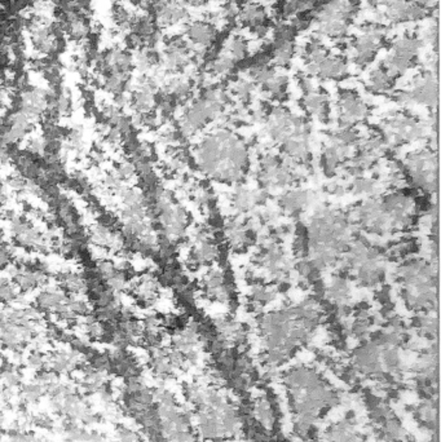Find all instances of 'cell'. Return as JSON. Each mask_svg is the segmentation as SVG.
<instances>
[{
    "label": "cell",
    "instance_id": "603a6c76",
    "mask_svg": "<svg viewBox=\"0 0 441 442\" xmlns=\"http://www.w3.org/2000/svg\"><path fill=\"white\" fill-rule=\"evenodd\" d=\"M13 260V248L4 245L0 247V269L8 268Z\"/></svg>",
    "mask_w": 441,
    "mask_h": 442
},
{
    "label": "cell",
    "instance_id": "44dd1931",
    "mask_svg": "<svg viewBox=\"0 0 441 442\" xmlns=\"http://www.w3.org/2000/svg\"><path fill=\"white\" fill-rule=\"evenodd\" d=\"M37 438H38V436L35 434L24 432V431L16 429V431H12V432L8 434V440H7V442H35L37 441Z\"/></svg>",
    "mask_w": 441,
    "mask_h": 442
},
{
    "label": "cell",
    "instance_id": "4316f807",
    "mask_svg": "<svg viewBox=\"0 0 441 442\" xmlns=\"http://www.w3.org/2000/svg\"><path fill=\"white\" fill-rule=\"evenodd\" d=\"M35 442H52L51 440H48L46 437H42V436H38V438H37V441Z\"/></svg>",
    "mask_w": 441,
    "mask_h": 442
},
{
    "label": "cell",
    "instance_id": "8fae6325",
    "mask_svg": "<svg viewBox=\"0 0 441 442\" xmlns=\"http://www.w3.org/2000/svg\"><path fill=\"white\" fill-rule=\"evenodd\" d=\"M114 233L116 232H113L108 225H105L103 222H99V224L94 225L91 229V239L96 245L105 246L109 248Z\"/></svg>",
    "mask_w": 441,
    "mask_h": 442
},
{
    "label": "cell",
    "instance_id": "5bb4252c",
    "mask_svg": "<svg viewBox=\"0 0 441 442\" xmlns=\"http://www.w3.org/2000/svg\"><path fill=\"white\" fill-rule=\"evenodd\" d=\"M48 355L43 353L40 349H32L29 352V355H26V367L30 369L34 372H40L47 369Z\"/></svg>",
    "mask_w": 441,
    "mask_h": 442
},
{
    "label": "cell",
    "instance_id": "2e32d148",
    "mask_svg": "<svg viewBox=\"0 0 441 442\" xmlns=\"http://www.w3.org/2000/svg\"><path fill=\"white\" fill-rule=\"evenodd\" d=\"M95 270L97 272V274L101 277L104 281L106 282L109 278H111L118 272V268H117V265L113 261L103 259V260H99Z\"/></svg>",
    "mask_w": 441,
    "mask_h": 442
},
{
    "label": "cell",
    "instance_id": "7402d4cb",
    "mask_svg": "<svg viewBox=\"0 0 441 442\" xmlns=\"http://www.w3.org/2000/svg\"><path fill=\"white\" fill-rule=\"evenodd\" d=\"M103 182L108 189L114 190L117 193L123 187L122 180H120V177L117 175V172H108V174L104 176Z\"/></svg>",
    "mask_w": 441,
    "mask_h": 442
},
{
    "label": "cell",
    "instance_id": "e0dca14e",
    "mask_svg": "<svg viewBox=\"0 0 441 442\" xmlns=\"http://www.w3.org/2000/svg\"><path fill=\"white\" fill-rule=\"evenodd\" d=\"M116 442H142L140 436L132 428L120 426L116 431Z\"/></svg>",
    "mask_w": 441,
    "mask_h": 442
},
{
    "label": "cell",
    "instance_id": "ffe728a7",
    "mask_svg": "<svg viewBox=\"0 0 441 442\" xmlns=\"http://www.w3.org/2000/svg\"><path fill=\"white\" fill-rule=\"evenodd\" d=\"M116 172H117V175L120 177L122 182H123V180L128 182V180H131V179L134 177L135 174H136V168H135V165L132 162H130V160H122V162H119L118 165H117Z\"/></svg>",
    "mask_w": 441,
    "mask_h": 442
},
{
    "label": "cell",
    "instance_id": "d6986e66",
    "mask_svg": "<svg viewBox=\"0 0 441 442\" xmlns=\"http://www.w3.org/2000/svg\"><path fill=\"white\" fill-rule=\"evenodd\" d=\"M7 187L9 189L15 190L20 194H26V188H27V180L25 179L23 175L13 174L7 179Z\"/></svg>",
    "mask_w": 441,
    "mask_h": 442
},
{
    "label": "cell",
    "instance_id": "d4e9b609",
    "mask_svg": "<svg viewBox=\"0 0 441 442\" xmlns=\"http://www.w3.org/2000/svg\"><path fill=\"white\" fill-rule=\"evenodd\" d=\"M91 159H92V162H95L96 165L97 163H101L104 162V153L100 151H94L91 153Z\"/></svg>",
    "mask_w": 441,
    "mask_h": 442
},
{
    "label": "cell",
    "instance_id": "ba28073f",
    "mask_svg": "<svg viewBox=\"0 0 441 442\" xmlns=\"http://www.w3.org/2000/svg\"><path fill=\"white\" fill-rule=\"evenodd\" d=\"M218 256H219V250L216 245L210 239H206V241L197 242L196 247L190 251V258L192 264L202 265V264L213 263V260L218 259Z\"/></svg>",
    "mask_w": 441,
    "mask_h": 442
},
{
    "label": "cell",
    "instance_id": "9c48e42d",
    "mask_svg": "<svg viewBox=\"0 0 441 442\" xmlns=\"http://www.w3.org/2000/svg\"><path fill=\"white\" fill-rule=\"evenodd\" d=\"M0 381L3 387L15 391L23 386V374L15 363H3L0 367Z\"/></svg>",
    "mask_w": 441,
    "mask_h": 442
},
{
    "label": "cell",
    "instance_id": "30bf717a",
    "mask_svg": "<svg viewBox=\"0 0 441 442\" xmlns=\"http://www.w3.org/2000/svg\"><path fill=\"white\" fill-rule=\"evenodd\" d=\"M60 282L63 284L65 291L70 292L71 295H78L87 290L85 278L74 272H69V270L63 272L60 274Z\"/></svg>",
    "mask_w": 441,
    "mask_h": 442
},
{
    "label": "cell",
    "instance_id": "5b68a950",
    "mask_svg": "<svg viewBox=\"0 0 441 442\" xmlns=\"http://www.w3.org/2000/svg\"><path fill=\"white\" fill-rule=\"evenodd\" d=\"M68 295L57 287H47L35 296V307L39 312L54 313L56 309L68 301Z\"/></svg>",
    "mask_w": 441,
    "mask_h": 442
},
{
    "label": "cell",
    "instance_id": "9a60e30c",
    "mask_svg": "<svg viewBox=\"0 0 441 442\" xmlns=\"http://www.w3.org/2000/svg\"><path fill=\"white\" fill-rule=\"evenodd\" d=\"M306 202H307V194L298 191V193L287 194L281 203L287 211L294 213V211H299L300 208L306 205Z\"/></svg>",
    "mask_w": 441,
    "mask_h": 442
},
{
    "label": "cell",
    "instance_id": "6da1fadb",
    "mask_svg": "<svg viewBox=\"0 0 441 442\" xmlns=\"http://www.w3.org/2000/svg\"><path fill=\"white\" fill-rule=\"evenodd\" d=\"M52 410L65 422H74L91 426L97 420V415L91 409L85 397L75 388L57 380L48 392Z\"/></svg>",
    "mask_w": 441,
    "mask_h": 442
},
{
    "label": "cell",
    "instance_id": "4fadbf2b",
    "mask_svg": "<svg viewBox=\"0 0 441 442\" xmlns=\"http://www.w3.org/2000/svg\"><path fill=\"white\" fill-rule=\"evenodd\" d=\"M20 301V293L16 284L7 278H0V303L11 304Z\"/></svg>",
    "mask_w": 441,
    "mask_h": 442
},
{
    "label": "cell",
    "instance_id": "8992f818",
    "mask_svg": "<svg viewBox=\"0 0 441 442\" xmlns=\"http://www.w3.org/2000/svg\"><path fill=\"white\" fill-rule=\"evenodd\" d=\"M137 301L144 305H150L157 299L159 293V282L151 274H144L132 284Z\"/></svg>",
    "mask_w": 441,
    "mask_h": 442
},
{
    "label": "cell",
    "instance_id": "52a82bcc",
    "mask_svg": "<svg viewBox=\"0 0 441 442\" xmlns=\"http://www.w3.org/2000/svg\"><path fill=\"white\" fill-rule=\"evenodd\" d=\"M49 388L51 387L46 383L34 378L27 383H23V386L20 387L21 400L27 405H35L40 403L42 398H44L48 395Z\"/></svg>",
    "mask_w": 441,
    "mask_h": 442
},
{
    "label": "cell",
    "instance_id": "7c38bea8",
    "mask_svg": "<svg viewBox=\"0 0 441 442\" xmlns=\"http://www.w3.org/2000/svg\"><path fill=\"white\" fill-rule=\"evenodd\" d=\"M73 94L68 87H61L57 96V103H56V110L60 117H68L73 113Z\"/></svg>",
    "mask_w": 441,
    "mask_h": 442
},
{
    "label": "cell",
    "instance_id": "277c9868",
    "mask_svg": "<svg viewBox=\"0 0 441 442\" xmlns=\"http://www.w3.org/2000/svg\"><path fill=\"white\" fill-rule=\"evenodd\" d=\"M60 432L63 434V440L66 442H104L103 434L97 431L89 429L88 426L74 423V422H65Z\"/></svg>",
    "mask_w": 441,
    "mask_h": 442
},
{
    "label": "cell",
    "instance_id": "484cf974",
    "mask_svg": "<svg viewBox=\"0 0 441 442\" xmlns=\"http://www.w3.org/2000/svg\"><path fill=\"white\" fill-rule=\"evenodd\" d=\"M7 199H8V197H7L6 190L3 189V188H0V207L7 202Z\"/></svg>",
    "mask_w": 441,
    "mask_h": 442
},
{
    "label": "cell",
    "instance_id": "3957f363",
    "mask_svg": "<svg viewBox=\"0 0 441 442\" xmlns=\"http://www.w3.org/2000/svg\"><path fill=\"white\" fill-rule=\"evenodd\" d=\"M82 355L75 349H58L52 355H48L47 369L55 372L56 375H63L75 372L82 365Z\"/></svg>",
    "mask_w": 441,
    "mask_h": 442
},
{
    "label": "cell",
    "instance_id": "cb8c5ba5",
    "mask_svg": "<svg viewBox=\"0 0 441 442\" xmlns=\"http://www.w3.org/2000/svg\"><path fill=\"white\" fill-rule=\"evenodd\" d=\"M9 159H11V151L4 146H0V168L7 165Z\"/></svg>",
    "mask_w": 441,
    "mask_h": 442
},
{
    "label": "cell",
    "instance_id": "ac0fdd59",
    "mask_svg": "<svg viewBox=\"0 0 441 442\" xmlns=\"http://www.w3.org/2000/svg\"><path fill=\"white\" fill-rule=\"evenodd\" d=\"M68 305H69V308H70L71 312H73L75 316L86 317L87 315H89L88 304H87L86 301L77 298L75 295L69 296Z\"/></svg>",
    "mask_w": 441,
    "mask_h": 442
},
{
    "label": "cell",
    "instance_id": "7a4b0ae2",
    "mask_svg": "<svg viewBox=\"0 0 441 442\" xmlns=\"http://www.w3.org/2000/svg\"><path fill=\"white\" fill-rule=\"evenodd\" d=\"M182 34L193 46L209 48L216 42L219 29L205 20H192L188 24L184 25Z\"/></svg>",
    "mask_w": 441,
    "mask_h": 442
}]
</instances>
